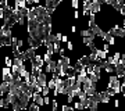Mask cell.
Masks as SVG:
<instances>
[{"label":"cell","mask_w":125,"mask_h":111,"mask_svg":"<svg viewBox=\"0 0 125 111\" xmlns=\"http://www.w3.org/2000/svg\"><path fill=\"white\" fill-rule=\"evenodd\" d=\"M64 53H65V49H64V47H61V49H60V51H58V54H60V56H64Z\"/></svg>","instance_id":"cell-12"},{"label":"cell","mask_w":125,"mask_h":111,"mask_svg":"<svg viewBox=\"0 0 125 111\" xmlns=\"http://www.w3.org/2000/svg\"><path fill=\"white\" fill-rule=\"evenodd\" d=\"M74 49H75V46H74V43H72V40H68L67 42V50L68 51H72Z\"/></svg>","instance_id":"cell-9"},{"label":"cell","mask_w":125,"mask_h":111,"mask_svg":"<svg viewBox=\"0 0 125 111\" xmlns=\"http://www.w3.org/2000/svg\"><path fill=\"white\" fill-rule=\"evenodd\" d=\"M38 76V83L40 85V86H47V82H49V78H47V74L46 72H42V74H39Z\"/></svg>","instance_id":"cell-4"},{"label":"cell","mask_w":125,"mask_h":111,"mask_svg":"<svg viewBox=\"0 0 125 111\" xmlns=\"http://www.w3.org/2000/svg\"><path fill=\"white\" fill-rule=\"evenodd\" d=\"M50 10L45 6H32L27 15L28 32H29V46L35 47L45 43L46 38L52 33L53 24L50 17Z\"/></svg>","instance_id":"cell-1"},{"label":"cell","mask_w":125,"mask_h":111,"mask_svg":"<svg viewBox=\"0 0 125 111\" xmlns=\"http://www.w3.org/2000/svg\"><path fill=\"white\" fill-rule=\"evenodd\" d=\"M10 72H11V67H7V65H6L4 68H3V78H4V76H7Z\"/></svg>","instance_id":"cell-8"},{"label":"cell","mask_w":125,"mask_h":111,"mask_svg":"<svg viewBox=\"0 0 125 111\" xmlns=\"http://www.w3.org/2000/svg\"><path fill=\"white\" fill-rule=\"evenodd\" d=\"M32 100H33L36 104H39L40 107L45 106V96L40 93V92H33V94H32Z\"/></svg>","instance_id":"cell-3"},{"label":"cell","mask_w":125,"mask_h":111,"mask_svg":"<svg viewBox=\"0 0 125 111\" xmlns=\"http://www.w3.org/2000/svg\"><path fill=\"white\" fill-rule=\"evenodd\" d=\"M57 108H58V100L57 99H53V100H52V110L56 111Z\"/></svg>","instance_id":"cell-7"},{"label":"cell","mask_w":125,"mask_h":111,"mask_svg":"<svg viewBox=\"0 0 125 111\" xmlns=\"http://www.w3.org/2000/svg\"><path fill=\"white\" fill-rule=\"evenodd\" d=\"M121 83H122V78L120 75H110L108 76V88L107 89H111L115 92V94L121 93Z\"/></svg>","instance_id":"cell-2"},{"label":"cell","mask_w":125,"mask_h":111,"mask_svg":"<svg viewBox=\"0 0 125 111\" xmlns=\"http://www.w3.org/2000/svg\"><path fill=\"white\" fill-rule=\"evenodd\" d=\"M106 62H107V64H111V65H117V64H118V61L114 58V56H108Z\"/></svg>","instance_id":"cell-6"},{"label":"cell","mask_w":125,"mask_h":111,"mask_svg":"<svg viewBox=\"0 0 125 111\" xmlns=\"http://www.w3.org/2000/svg\"><path fill=\"white\" fill-rule=\"evenodd\" d=\"M102 6L103 3H96V1H90V11L92 13H100L102 11Z\"/></svg>","instance_id":"cell-5"},{"label":"cell","mask_w":125,"mask_h":111,"mask_svg":"<svg viewBox=\"0 0 125 111\" xmlns=\"http://www.w3.org/2000/svg\"><path fill=\"white\" fill-rule=\"evenodd\" d=\"M75 32H76V27L75 25H72L71 27V33H75Z\"/></svg>","instance_id":"cell-13"},{"label":"cell","mask_w":125,"mask_h":111,"mask_svg":"<svg viewBox=\"0 0 125 111\" xmlns=\"http://www.w3.org/2000/svg\"><path fill=\"white\" fill-rule=\"evenodd\" d=\"M79 18V10H75L74 11V20H78Z\"/></svg>","instance_id":"cell-10"},{"label":"cell","mask_w":125,"mask_h":111,"mask_svg":"<svg viewBox=\"0 0 125 111\" xmlns=\"http://www.w3.org/2000/svg\"><path fill=\"white\" fill-rule=\"evenodd\" d=\"M68 42V36L67 35H62V38H61V43H67Z\"/></svg>","instance_id":"cell-11"}]
</instances>
